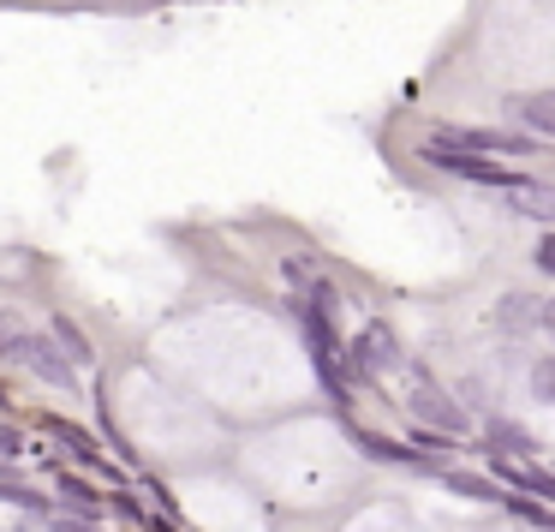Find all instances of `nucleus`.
Segmentation results:
<instances>
[{"instance_id":"obj_1","label":"nucleus","mask_w":555,"mask_h":532,"mask_svg":"<svg viewBox=\"0 0 555 532\" xmlns=\"http://www.w3.org/2000/svg\"><path fill=\"white\" fill-rule=\"evenodd\" d=\"M430 144L454 156H538V138L507 132V126H442Z\"/></svg>"},{"instance_id":"obj_2","label":"nucleus","mask_w":555,"mask_h":532,"mask_svg":"<svg viewBox=\"0 0 555 532\" xmlns=\"http://www.w3.org/2000/svg\"><path fill=\"white\" fill-rule=\"evenodd\" d=\"M502 198H507V210H514V216L555 228V180H538V174H507Z\"/></svg>"},{"instance_id":"obj_3","label":"nucleus","mask_w":555,"mask_h":532,"mask_svg":"<svg viewBox=\"0 0 555 532\" xmlns=\"http://www.w3.org/2000/svg\"><path fill=\"white\" fill-rule=\"evenodd\" d=\"M418 162H430L436 174H454V180H472V186H495V192L507 186V174L495 168V162H483V156H454V150L424 144V150H418Z\"/></svg>"},{"instance_id":"obj_4","label":"nucleus","mask_w":555,"mask_h":532,"mask_svg":"<svg viewBox=\"0 0 555 532\" xmlns=\"http://www.w3.org/2000/svg\"><path fill=\"white\" fill-rule=\"evenodd\" d=\"M347 365H371V371H388V365H400V341L388 324H364V335L352 341Z\"/></svg>"},{"instance_id":"obj_5","label":"nucleus","mask_w":555,"mask_h":532,"mask_svg":"<svg viewBox=\"0 0 555 532\" xmlns=\"http://www.w3.org/2000/svg\"><path fill=\"white\" fill-rule=\"evenodd\" d=\"M13 359H25V365H37V371L42 377H49V383H73V371H66V359H61V353H54L49 347V341H42V335H13Z\"/></svg>"},{"instance_id":"obj_6","label":"nucleus","mask_w":555,"mask_h":532,"mask_svg":"<svg viewBox=\"0 0 555 532\" xmlns=\"http://www.w3.org/2000/svg\"><path fill=\"white\" fill-rule=\"evenodd\" d=\"M538 312H543L538 293H507V300L495 305V329H507V335H519V329H538Z\"/></svg>"},{"instance_id":"obj_7","label":"nucleus","mask_w":555,"mask_h":532,"mask_svg":"<svg viewBox=\"0 0 555 532\" xmlns=\"http://www.w3.org/2000/svg\"><path fill=\"white\" fill-rule=\"evenodd\" d=\"M54 341H66L78 365H90V359H96V353H90V341L78 335V324H73V317H54Z\"/></svg>"},{"instance_id":"obj_8","label":"nucleus","mask_w":555,"mask_h":532,"mask_svg":"<svg viewBox=\"0 0 555 532\" xmlns=\"http://www.w3.org/2000/svg\"><path fill=\"white\" fill-rule=\"evenodd\" d=\"M418 407H424V413H430V419H442V425H460V413H454V407H448V401H442V395H436V389H424V395H418Z\"/></svg>"},{"instance_id":"obj_9","label":"nucleus","mask_w":555,"mask_h":532,"mask_svg":"<svg viewBox=\"0 0 555 532\" xmlns=\"http://www.w3.org/2000/svg\"><path fill=\"white\" fill-rule=\"evenodd\" d=\"M531 389H538L543 401H555V359H538V371H531Z\"/></svg>"},{"instance_id":"obj_10","label":"nucleus","mask_w":555,"mask_h":532,"mask_svg":"<svg viewBox=\"0 0 555 532\" xmlns=\"http://www.w3.org/2000/svg\"><path fill=\"white\" fill-rule=\"evenodd\" d=\"M531 264H538L543 276H555V228H550V233H543V240H538V252H531Z\"/></svg>"},{"instance_id":"obj_11","label":"nucleus","mask_w":555,"mask_h":532,"mask_svg":"<svg viewBox=\"0 0 555 532\" xmlns=\"http://www.w3.org/2000/svg\"><path fill=\"white\" fill-rule=\"evenodd\" d=\"M538 324H543V329H550V335H555V300H543V312H538Z\"/></svg>"}]
</instances>
